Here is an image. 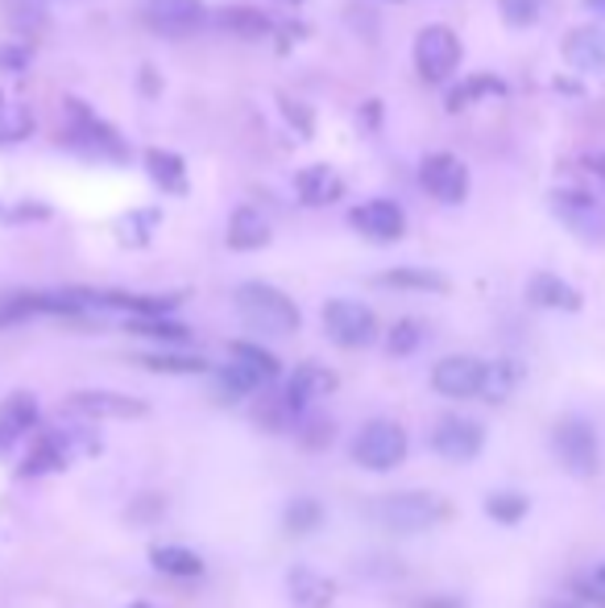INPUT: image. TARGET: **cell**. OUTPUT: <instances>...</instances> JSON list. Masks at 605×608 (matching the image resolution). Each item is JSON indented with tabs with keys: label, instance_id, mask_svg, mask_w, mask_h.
<instances>
[{
	"label": "cell",
	"instance_id": "obj_1",
	"mask_svg": "<svg viewBox=\"0 0 605 608\" xmlns=\"http://www.w3.org/2000/svg\"><path fill=\"white\" fill-rule=\"evenodd\" d=\"M365 513L395 534H423L432 525L449 522L452 506L435 492H386V497H374Z\"/></svg>",
	"mask_w": 605,
	"mask_h": 608
},
{
	"label": "cell",
	"instance_id": "obj_2",
	"mask_svg": "<svg viewBox=\"0 0 605 608\" xmlns=\"http://www.w3.org/2000/svg\"><path fill=\"white\" fill-rule=\"evenodd\" d=\"M233 303L241 311V319L261 332V336H291L299 332V306L282 294L278 286H266V282H245L237 286Z\"/></svg>",
	"mask_w": 605,
	"mask_h": 608
},
{
	"label": "cell",
	"instance_id": "obj_3",
	"mask_svg": "<svg viewBox=\"0 0 605 608\" xmlns=\"http://www.w3.org/2000/svg\"><path fill=\"white\" fill-rule=\"evenodd\" d=\"M407 431L395 423V419H374V423H365L357 431V439H353V459L369 468V473H390L398 468L402 459H407Z\"/></svg>",
	"mask_w": 605,
	"mask_h": 608
},
{
	"label": "cell",
	"instance_id": "obj_4",
	"mask_svg": "<svg viewBox=\"0 0 605 608\" xmlns=\"http://www.w3.org/2000/svg\"><path fill=\"white\" fill-rule=\"evenodd\" d=\"M461 37L452 34L449 25H428L415 37V67L423 75V84H449L456 67H461Z\"/></svg>",
	"mask_w": 605,
	"mask_h": 608
},
{
	"label": "cell",
	"instance_id": "obj_5",
	"mask_svg": "<svg viewBox=\"0 0 605 608\" xmlns=\"http://www.w3.org/2000/svg\"><path fill=\"white\" fill-rule=\"evenodd\" d=\"M324 332H328V339L336 348L357 352V348H369L378 339V319H374L369 306L353 303V298H332L324 306Z\"/></svg>",
	"mask_w": 605,
	"mask_h": 608
},
{
	"label": "cell",
	"instance_id": "obj_6",
	"mask_svg": "<svg viewBox=\"0 0 605 608\" xmlns=\"http://www.w3.org/2000/svg\"><path fill=\"white\" fill-rule=\"evenodd\" d=\"M552 447H555V459H560L572 476H593L597 473V464H602L597 435H593V426H588L585 419H564V423H555Z\"/></svg>",
	"mask_w": 605,
	"mask_h": 608
},
{
	"label": "cell",
	"instance_id": "obj_7",
	"mask_svg": "<svg viewBox=\"0 0 605 608\" xmlns=\"http://www.w3.org/2000/svg\"><path fill=\"white\" fill-rule=\"evenodd\" d=\"M552 211L555 220L564 224L569 232L585 240H602L605 237V207L588 191H576V186H564L552 195Z\"/></svg>",
	"mask_w": 605,
	"mask_h": 608
},
{
	"label": "cell",
	"instance_id": "obj_8",
	"mask_svg": "<svg viewBox=\"0 0 605 608\" xmlns=\"http://www.w3.org/2000/svg\"><path fill=\"white\" fill-rule=\"evenodd\" d=\"M419 183H423V191H428L432 199L456 207V203H465V195H468V170H465V162L452 158V153H428L423 166H419Z\"/></svg>",
	"mask_w": 605,
	"mask_h": 608
},
{
	"label": "cell",
	"instance_id": "obj_9",
	"mask_svg": "<svg viewBox=\"0 0 605 608\" xmlns=\"http://www.w3.org/2000/svg\"><path fill=\"white\" fill-rule=\"evenodd\" d=\"M348 224H353L365 240H374V245H395V240H402V232H407V211H402L395 199H369L348 211Z\"/></svg>",
	"mask_w": 605,
	"mask_h": 608
},
{
	"label": "cell",
	"instance_id": "obj_10",
	"mask_svg": "<svg viewBox=\"0 0 605 608\" xmlns=\"http://www.w3.org/2000/svg\"><path fill=\"white\" fill-rule=\"evenodd\" d=\"M489 365L477 356H444L432 369V389L444 398H482Z\"/></svg>",
	"mask_w": 605,
	"mask_h": 608
},
{
	"label": "cell",
	"instance_id": "obj_11",
	"mask_svg": "<svg viewBox=\"0 0 605 608\" xmlns=\"http://www.w3.org/2000/svg\"><path fill=\"white\" fill-rule=\"evenodd\" d=\"M432 447L452 464H468V459L482 456L485 447V426L473 423V419H461V414H449L440 419L432 431Z\"/></svg>",
	"mask_w": 605,
	"mask_h": 608
},
{
	"label": "cell",
	"instance_id": "obj_12",
	"mask_svg": "<svg viewBox=\"0 0 605 608\" xmlns=\"http://www.w3.org/2000/svg\"><path fill=\"white\" fill-rule=\"evenodd\" d=\"M67 410L84 414V419H112V423H125V419H145L150 405L141 398H129V393H108V389H79L67 398Z\"/></svg>",
	"mask_w": 605,
	"mask_h": 608
},
{
	"label": "cell",
	"instance_id": "obj_13",
	"mask_svg": "<svg viewBox=\"0 0 605 608\" xmlns=\"http://www.w3.org/2000/svg\"><path fill=\"white\" fill-rule=\"evenodd\" d=\"M67 120H71V137H75L84 150L100 153V158H125V145H121V137H117V129L105 124L84 100H67Z\"/></svg>",
	"mask_w": 605,
	"mask_h": 608
},
{
	"label": "cell",
	"instance_id": "obj_14",
	"mask_svg": "<svg viewBox=\"0 0 605 608\" xmlns=\"http://www.w3.org/2000/svg\"><path fill=\"white\" fill-rule=\"evenodd\" d=\"M141 13L162 34H191L204 25V0H141Z\"/></svg>",
	"mask_w": 605,
	"mask_h": 608
},
{
	"label": "cell",
	"instance_id": "obj_15",
	"mask_svg": "<svg viewBox=\"0 0 605 608\" xmlns=\"http://www.w3.org/2000/svg\"><path fill=\"white\" fill-rule=\"evenodd\" d=\"M564 63L581 75H602L605 70V30L597 25H576L564 37Z\"/></svg>",
	"mask_w": 605,
	"mask_h": 608
},
{
	"label": "cell",
	"instance_id": "obj_16",
	"mask_svg": "<svg viewBox=\"0 0 605 608\" xmlns=\"http://www.w3.org/2000/svg\"><path fill=\"white\" fill-rule=\"evenodd\" d=\"M332 389H336V372L324 369V365H299L291 377V386H287V402L299 410V414H307V405L315 398H328Z\"/></svg>",
	"mask_w": 605,
	"mask_h": 608
},
{
	"label": "cell",
	"instance_id": "obj_17",
	"mask_svg": "<svg viewBox=\"0 0 605 608\" xmlns=\"http://www.w3.org/2000/svg\"><path fill=\"white\" fill-rule=\"evenodd\" d=\"M228 249L237 253H253V249H266L270 245V220L261 216L258 207H237L233 220H228Z\"/></svg>",
	"mask_w": 605,
	"mask_h": 608
},
{
	"label": "cell",
	"instance_id": "obj_18",
	"mask_svg": "<svg viewBox=\"0 0 605 608\" xmlns=\"http://www.w3.org/2000/svg\"><path fill=\"white\" fill-rule=\"evenodd\" d=\"M294 191H299V199L307 203V207H324V203H336L345 195V183H341V174L332 166H307L299 170Z\"/></svg>",
	"mask_w": 605,
	"mask_h": 608
},
{
	"label": "cell",
	"instance_id": "obj_19",
	"mask_svg": "<svg viewBox=\"0 0 605 608\" xmlns=\"http://www.w3.org/2000/svg\"><path fill=\"white\" fill-rule=\"evenodd\" d=\"M527 298L536 306H543V311H581V290L569 286L555 273H536L527 282Z\"/></svg>",
	"mask_w": 605,
	"mask_h": 608
},
{
	"label": "cell",
	"instance_id": "obj_20",
	"mask_svg": "<svg viewBox=\"0 0 605 608\" xmlns=\"http://www.w3.org/2000/svg\"><path fill=\"white\" fill-rule=\"evenodd\" d=\"M37 423V402L30 393H13L0 405V452L13 447L21 435H30V426Z\"/></svg>",
	"mask_w": 605,
	"mask_h": 608
},
{
	"label": "cell",
	"instance_id": "obj_21",
	"mask_svg": "<svg viewBox=\"0 0 605 608\" xmlns=\"http://www.w3.org/2000/svg\"><path fill=\"white\" fill-rule=\"evenodd\" d=\"M287 584H291V600L299 608H328L336 600V584L312 567H294Z\"/></svg>",
	"mask_w": 605,
	"mask_h": 608
},
{
	"label": "cell",
	"instance_id": "obj_22",
	"mask_svg": "<svg viewBox=\"0 0 605 608\" xmlns=\"http://www.w3.org/2000/svg\"><path fill=\"white\" fill-rule=\"evenodd\" d=\"M216 25L228 30L233 37H245V42H261V37L270 34V18L261 13V9H249V4H228L216 13Z\"/></svg>",
	"mask_w": 605,
	"mask_h": 608
},
{
	"label": "cell",
	"instance_id": "obj_23",
	"mask_svg": "<svg viewBox=\"0 0 605 608\" xmlns=\"http://www.w3.org/2000/svg\"><path fill=\"white\" fill-rule=\"evenodd\" d=\"M378 286L419 290V294H444V290H449V278H444V273H435V270H423V265H398V270L381 273Z\"/></svg>",
	"mask_w": 605,
	"mask_h": 608
},
{
	"label": "cell",
	"instance_id": "obj_24",
	"mask_svg": "<svg viewBox=\"0 0 605 608\" xmlns=\"http://www.w3.org/2000/svg\"><path fill=\"white\" fill-rule=\"evenodd\" d=\"M145 170H150V178H154L162 191H171V195H183V191H187V166H183L179 153L145 150Z\"/></svg>",
	"mask_w": 605,
	"mask_h": 608
},
{
	"label": "cell",
	"instance_id": "obj_25",
	"mask_svg": "<svg viewBox=\"0 0 605 608\" xmlns=\"http://www.w3.org/2000/svg\"><path fill=\"white\" fill-rule=\"evenodd\" d=\"M150 563H154L162 575H174V579H195L204 575V558L187 551V546H154L150 551Z\"/></svg>",
	"mask_w": 605,
	"mask_h": 608
},
{
	"label": "cell",
	"instance_id": "obj_26",
	"mask_svg": "<svg viewBox=\"0 0 605 608\" xmlns=\"http://www.w3.org/2000/svg\"><path fill=\"white\" fill-rule=\"evenodd\" d=\"M216 386H220V393L233 402V398H249V393H258V389H266L270 381H266L261 372L249 369V365H241V360H233V356H228V365L220 369Z\"/></svg>",
	"mask_w": 605,
	"mask_h": 608
},
{
	"label": "cell",
	"instance_id": "obj_27",
	"mask_svg": "<svg viewBox=\"0 0 605 608\" xmlns=\"http://www.w3.org/2000/svg\"><path fill=\"white\" fill-rule=\"evenodd\" d=\"M129 332H133V336H145V339H162V344H187L191 339L187 327L166 319V315H133V319H129Z\"/></svg>",
	"mask_w": 605,
	"mask_h": 608
},
{
	"label": "cell",
	"instance_id": "obj_28",
	"mask_svg": "<svg viewBox=\"0 0 605 608\" xmlns=\"http://www.w3.org/2000/svg\"><path fill=\"white\" fill-rule=\"evenodd\" d=\"M67 464V439L63 435H46V439L34 447V456L21 464V476H42V473H54Z\"/></svg>",
	"mask_w": 605,
	"mask_h": 608
},
{
	"label": "cell",
	"instance_id": "obj_29",
	"mask_svg": "<svg viewBox=\"0 0 605 608\" xmlns=\"http://www.w3.org/2000/svg\"><path fill=\"white\" fill-rule=\"evenodd\" d=\"M141 365L150 372H179V377H195V372H208V360L195 352H145Z\"/></svg>",
	"mask_w": 605,
	"mask_h": 608
},
{
	"label": "cell",
	"instance_id": "obj_30",
	"mask_svg": "<svg viewBox=\"0 0 605 608\" xmlns=\"http://www.w3.org/2000/svg\"><path fill=\"white\" fill-rule=\"evenodd\" d=\"M482 96H506V84L494 79V75H473V79H465L461 87H452L449 91V108L452 112H461V108H468V104L482 100Z\"/></svg>",
	"mask_w": 605,
	"mask_h": 608
},
{
	"label": "cell",
	"instance_id": "obj_31",
	"mask_svg": "<svg viewBox=\"0 0 605 608\" xmlns=\"http://www.w3.org/2000/svg\"><path fill=\"white\" fill-rule=\"evenodd\" d=\"M519 377H522V369L515 365V360H498V365H489L482 398H489V402H506V398L515 393V386H519Z\"/></svg>",
	"mask_w": 605,
	"mask_h": 608
},
{
	"label": "cell",
	"instance_id": "obj_32",
	"mask_svg": "<svg viewBox=\"0 0 605 608\" xmlns=\"http://www.w3.org/2000/svg\"><path fill=\"white\" fill-rule=\"evenodd\" d=\"M228 356H233V360H241V365H249L253 372H261L266 381H274L278 372H282V365H278L274 352H266V348H258V344H245V339H237V344L228 348Z\"/></svg>",
	"mask_w": 605,
	"mask_h": 608
},
{
	"label": "cell",
	"instance_id": "obj_33",
	"mask_svg": "<svg viewBox=\"0 0 605 608\" xmlns=\"http://www.w3.org/2000/svg\"><path fill=\"white\" fill-rule=\"evenodd\" d=\"M543 4L548 0H498V13L510 30H531L543 18Z\"/></svg>",
	"mask_w": 605,
	"mask_h": 608
},
{
	"label": "cell",
	"instance_id": "obj_34",
	"mask_svg": "<svg viewBox=\"0 0 605 608\" xmlns=\"http://www.w3.org/2000/svg\"><path fill=\"white\" fill-rule=\"evenodd\" d=\"M320 525H324V506L312 501V497H299V501L287 509V530H291V534H312Z\"/></svg>",
	"mask_w": 605,
	"mask_h": 608
},
{
	"label": "cell",
	"instance_id": "obj_35",
	"mask_svg": "<svg viewBox=\"0 0 605 608\" xmlns=\"http://www.w3.org/2000/svg\"><path fill=\"white\" fill-rule=\"evenodd\" d=\"M527 497H519V492H494L489 501H485V513L494 518V522H501V525H515V522H522L527 518Z\"/></svg>",
	"mask_w": 605,
	"mask_h": 608
},
{
	"label": "cell",
	"instance_id": "obj_36",
	"mask_svg": "<svg viewBox=\"0 0 605 608\" xmlns=\"http://www.w3.org/2000/svg\"><path fill=\"white\" fill-rule=\"evenodd\" d=\"M423 336H428V332H423V323L419 319H398L390 339H386V348H390V356H411V352H419Z\"/></svg>",
	"mask_w": 605,
	"mask_h": 608
},
{
	"label": "cell",
	"instance_id": "obj_37",
	"mask_svg": "<svg viewBox=\"0 0 605 608\" xmlns=\"http://www.w3.org/2000/svg\"><path fill=\"white\" fill-rule=\"evenodd\" d=\"M294 426H299V439L307 443L312 452H320V447H328L332 435H336V426H332L328 419H320V414H303V419H299Z\"/></svg>",
	"mask_w": 605,
	"mask_h": 608
},
{
	"label": "cell",
	"instance_id": "obj_38",
	"mask_svg": "<svg viewBox=\"0 0 605 608\" xmlns=\"http://www.w3.org/2000/svg\"><path fill=\"white\" fill-rule=\"evenodd\" d=\"M34 129V120H30V112H13L9 117V108H4V100H0V141H21V137Z\"/></svg>",
	"mask_w": 605,
	"mask_h": 608
},
{
	"label": "cell",
	"instance_id": "obj_39",
	"mask_svg": "<svg viewBox=\"0 0 605 608\" xmlns=\"http://www.w3.org/2000/svg\"><path fill=\"white\" fill-rule=\"evenodd\" d=\"M585 166L593 170V174H597V178H602V183H605V153H588V158H585Z\"/></svg>",
	"mask_w": 605,
	"mask_h": 608
},
{
	"label": "cell",
	"instance_id": "obj_40",
	"mask_svg": "<svg viewBox=\"0 0 605 608\" xmlns=\"http://www.w3.org/2000/svg\"><path fill=\"white\" fill-rule=\"evenodd\" d=\"M419 608H465L461 600H440V596H432V600H419Z\"/></svg>",
	"mask_w": 605,
	"mask_h": 608
},
{
	"label": "cell",
	"instance_id": "obj_41",
	"mask_svg": "<svg viewBox=\"0 0 605 608\" xmlns=\"http://www.w3.org/2000/svg\"><path fill=\"white\" fill-rule=\"evenodd\" d=\"M4 63H9V67H25V63H30V54H21V51H4Z\"/></svg>",
	"mask_w": 605,
	"mask_h": 608
},
{
	"label": "cell",
	"instance_id": "obj_42",
	"mask_svg": "<svg viewBox=\"0 0 605 608\" xmlns=\"http://www.w3.org/2000/svg\"><path fill=\"white\" fill-rule=\"evenodd\" d=\"M588 13H597V18H605V0H585Z\"/></svg>",
	"mask_w": 605,
	"mask_h": 608
},
{
	"label": "cell",
	"instance_id": "obj_43",
	"mask_svg": "<svg viewBox=\"0 0 605 608\" xmlns=\"http://www.w3.org/2000/svg\"><path fill=\"white\" fill-rule=\"evenodd\" d=\"M593 579H597V584H602V588H605V563H602V567H597V575H593Z\"/></svg>",
	"mask_w": 605,
	"mask_h": 608
},
{
	"label": "cell",
	"instance_id": "obj_44",
	"mask_svg": "<svg viewBox=\"0 0 605 608\" xmlns=\"http://www.w3.org/2000/svg\"><path fill=\"white\" fill-rule=\"evenodd\" d=\"M548 608H581V605H548Z\"/></svg>",
	"mask_w": 605,
	"mask_h": 608
},
{
	"label": "cell",
	"instance_id": "obj_45",
	"mask_svg": "<svg viewBox=\"0 0 605 608\" xmlns=\"http://www.w3.org/2000/svg\"><path fill=\"white\" fill-rule=\"evenodd\" d=\"M129 608H150V605H141V600H138V605H129Z\"/></svg>",
	"mask_w": 605,
	"mask_h": 608
},
{
	"label": "cell",
	"instance_id": "obj_46",
	"mask_svg": "<svg viewBox=\"0 0 605 608\" xmlns=\"http://www.w3.org/2000/svg\"><path fill=\"white\" fill-rule=\"evenodd\" d=\"M291 4H303V0H291Z\"/></svg>",
	"mask_w": 605,
	"mask_h": 608
},
{
	"label": "cell",
	"instance_id": "obj_47",
	"mask_svg": "<svg viewBox=\"0 0 605 608\" xmlns=\"http://www.w3.org/2000/svg\"><path fill=\"white\" fill-rule=\"evenodd\" d=\"M395 4H402V0H395Z\"/></svg>",
	"mask_w": 605,
	"mask_h": 608
}]
</instances>
